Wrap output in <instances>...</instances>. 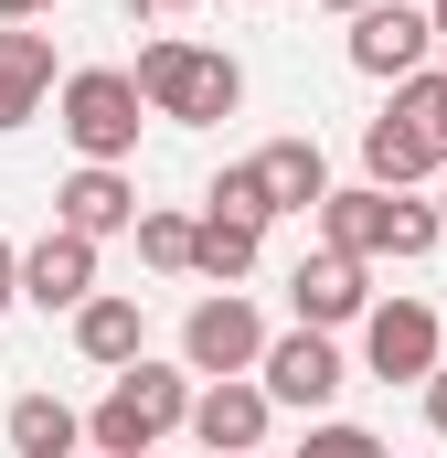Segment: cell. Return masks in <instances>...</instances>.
<instances>
[{
  "label": "cell",
  "mask_w": 447,
  "mask_h": 458,
  "mask_svg": "<svg viewBox=\"0 0 447 458\" xmlns=\"http://www.w3.org/2000/svg\"><path fill=\"white\" fill-rule=\"evenodd\" d=\"M139 97H149V117H181V128H214V117L245 107V64L234 54H214V43H181V32H160V43H139Z\"/></svg>",
  "instance_id": "1"
},
{
  "label": "cell",
  "mask_w": 447,
  "mask_h": 458,
  "mask_svg": "<svg viewBox=\"0 0 447 458\" xmlns=\"http://www.w3.org/2000/svg\"><path fill=\"white\" fill-rule=\"evenodd\" d=\"M309 214H320V234L351 245V256H426V245L447 234L437 203H416L405 182H351V192H320Z\"/></svg>",
  "instance_id": "2"
},
{
  "label": "cell",
  "mask_w": 447,
  "mask_h": 458,
  "mask_svg": "<svg viewBox=\"0 0 447 458\" xmlns=\"http://www.w3.org/2000/svg\"><path fill=\"white\" fill-rule=\"evenodd\" d=\"M181 405H192V362H181V373H160V362L139 352V362H117V384L97 394L86 437H97L107 458H139V448H160V437L181 427Z\"/></svg>",
  "instance_id": "3"
},
{
  "label": "cell",
  "mask_w": 447,
  "mask_h": 458,
  "mask_svg": "<svg viewBox=\"0 0 447 458\" xmlns=\"http://www.w3.org/2000/svg\"><path fill=\"white\" fill-rule=\"evenodd\" d=\"M54 107H64L75 160H128V149H139L149 97H139V75H128V64H75V75L54 86Z\"/></svg>",
  "instance_id": "4"
},
{
  "label": "cell",
  "mask_w": 447,
  "mask_h": 458,
  "mask_svg": "<svg viewBox=\"0 0 447 458\" xmlns=\"http://www.w3.org/2000/svg\"><path fill=\"white\" fill-rule=\"evenodd\" d=\"M256 384H266V405H299V416H320L341 384H351V362H341L331 331H309V320H299V331H277V342L256 352Z\"/></svg>",
  "instance_id": "5"
},
{
  "label": "cell",
  "mask_w": 447,
  "mask_h": 458,
  "mask_svg": "<svg viewBox=\"0 0 447 458\" xmlns=\"http://www.w3.org/2000/svg\"><path fill=\"white\" fill-rule=\"evenodd\" d=\"M351 21V75H416L426 54H437V21H426V0H362V11H341Z\"/></svg>",
  "instance_id": "6"
},
{
  "label": "cell",
  "mask_w": 447,
  "mask_h": 458,
  "mask_svg": "<svg viewBox=\"0 0 447 458\" xmlns=\"http://www.w3.org/2000/svg\"><path fill=\"white\" fill-rule=\"evenodd\" d=\"M437 352H447V331H437V310H426V299H362V373L416 384Z\"/></svg>",
  "instance_id": "7"
},
{
  "label": "cell",
  "mask_w": 447,
  "mask_h": 458,
  "mask_svg": "<svg viewBox=\"0 0 447 458\" xmlns=\"http://www.w3.org/2000/svg\"><path fill=\"white\" fill-rule=\"evenodd\" d=\"M181 427H192L214 458H245V448H266L277 405H266V384H256V373H203V394L181 405Z\"/></svg>",
  "instance_id": "8"
},
{
  "label": "cell",
  "mask_w": 447,
  "mask_h": 458,
  "mask_svg": "<svg viewBox=\"0 0 447 458\" xmlns=\"http://www.w3.org/2000/svg\"><path fill=\"white\" fill-rule=\"evenodd\" d=\"M362 299H373V256H351L331 234H320V256H299V277H288V310H299L309 331H351Z\"/></svg>",
  "instance_id": "9"
},
{
  "label": "cell",
  "mask_w": 447,
  "mask_h": 458,
  "mask_svg": "<svg viewBox=\"0 0 447 458\" xmlns=\"http://www.w3.org/2000/svg\"><path fill=\"white\" fill-rule=\"evenodd\" d=\"M256 352H266V320H256L234 288L181 310V362H192V373H256Z\"/></svg>",
  "instance_id": "10"
},
{
  "label": "cell",
  "mask_w": 447,
  "mask_h": 458,
  "mask_svg": "<svg viewBox=\"0 0 447 458\" xmlns=\"http://www.w3.org/2000/svg\"><path fill=\"white\" fill-rule=\"evenodd\" d=\"M86 288H97V234L54 225L43 245H21V299H32V310H75Z\"/></svg>",
  "instance_id": "11"
},
{
  "label": "cell",
  "mask_w": 447,
  "mask_h": 458,
  "mask_svg": "<svg viewBox=\"0 0 447 458\" xmlns=\"http://www.w3.org/2000/svg\"><path fill=\"white\" fill-rule=\"evenodd\" d=\"M128 214H139V182H128L117 160H86V171H75V182L54 192V225L97 234V245H107V234H128Z\"/></svg>",
  "instance_id": "12"
},
{
  "label": "cell",
  "mask_w": 447,
  "mask_h": 458,
  "mask_svg": "<svg viewBox=\"0 0 447 458\" xmlns=\"http://www.w3.org/2000/svg\"><path fill=\"white\" fill-rule=\"evenodd\" d=\"M245 171H256V192H266V225H277V214H309V203L331 192V160H320V139H266Z\"/></svg>",
  "instance_id": "13"
},
{
  "label": "cell",
  "mask_w": 447,
  "mask_h": 458,
  "mask_svg": "<svg viewBox=\"0 0 447 458\" xmlns=\"http://www.w3.org/2000/svg\"><path fill=\"white\" fill-rule=\"evenodd\" d=\"M43 97H54V32H32V21H0V128L43 117Z\"/></svg>",
  "instance_id": "14"
},
{
  "label": "cell",
  "mask_w": 447,
  "mask_h": 458,
  "mask_svg": "<svg viewBox=\"0 0 447 458\" xmlns=\"http://www.w3.org/2000/svg\"><path fill=\"white\" fill-rule=\"evenodd\" d=\"M75 352H86L97 373L139 362V352H149V320H139V299H117V288H86V299H75Z\"/></svg>",
  "instance_id": "15"
},
{
  "label": "cell",
  "mask_w": 447,
  "mask_h": 458,
  "mask_svg": "<svg viewBox=\"0 0 447 458\" xmlns=\"http://www.w3.org/2000/svg\"><path fill=\"white\" fill-rule=\"evenodd\" d=\"M256 245H266V225H245V214H192V277H214V288H245L256 277Z\"/></svg>",
  "instance_id": "16"
},
{
  "label": "cell",
  "mask_w": 447,
  "mask_h": 458,
  "mask_svg": "<svg viewBox=\"0 0 447 458\" xmlns=\"http://www.w3.org/2000/svg\"><path fill=\"white\" fill-rule=\"evenodd\" d=\"M362 171H373V182H426V171H437V149H426V139H416L405 117L384 107L373 128H362Z\"/></svg>",
  "instance_id": "17"
},
{
  "label": "cell",
  "mask_w": 447,
  "mask_h": 458,
  "mask_svg": "<svg viewBox=\"0 0 447 458\" xmlns=\"http://www.w3.org/2000/svg\"><path fill=\"white\" fill-rule=\"evenodd\" d=\"M75 437H86V416H75L64 394H21V405H11V448L21 458H64Z\"/></svg>",
  "instance_id": "18"
},
{
  "label": "cell",
  "mask_w": 447,
  "mask_h": 458,
  "mask_svg": "<svg viewBox=\"0 0 447 458\" xmlns=\"http://www.w3.org/2000/svg\"><path fill=\"white\" fill-rule=\"evenodd\" d=\"M394 117L437 149V171H447V64H416V75H394Z\"/></svg>",
  "instance_id": "19"
},
{
  "label": "cell",
  "mask_w": 447,
  "mask_h": 458,
  "mask_svg": "<svg viewBox=\"0 0 447 458\" xmlns=\"http://www.w3.org/2000/svg\"><path fill=\"white\" fill-rule=\"evenodd\" d=\"M128 234L160 277H192V214H128Z\"/></svg>",
  "instance_id": "20"
},
{
  "label": "cell",
  "mask_w": 447,
  "mask_h": 458,
  "mask_svg": "<svg viewBox=\"0 0 447 458\" xmlns=\"http://www.w3.org/2000/svg\"><path fill=\"white\" fill-rule=\"evenodd\" d=\"M203 203H214V214H245V225H266V192H256V171H245V160L224 171V182L203 192Z\"/></svg>",
  "instance_id": "21"
},
{
  "label": "cell",
  "mask_w": 447,
  "mask_h": 458,
  "mask_svg": "<svg viewBox=\"0 0 447 458\" xmlns=\"http://www.w3.org/2000/svg\"><path fill=\"white\" fill-rule=\"evenodd\" d=\"M309 458H373V427H341V416H320V427H309Z\"/></svg>",
  "instance_id": "22"
},
{
  "label": "cell",
  "mask_w": 447,
  "mask_h": 458,
  "mask_svg": "<svg viewBox=\"0 0 447 458\" xmlns=\"http://www.w3.org/2000/svg\"><path fill=\"white\" fill-rule=\"evenodd\" d=\"M416 384H426V427H437V437H447V352H437V362H426V373H416Z\"/></svg>",
  "instance_id": "23"
},
{
  "label": "cell",
  "mask_w": 447,
  "mask_h": 458,
  "mask_svg": "<svg viewBox=\"0 0 447 458\" xmlns=\"http://www.w3.org/2000/svg\"><path fill=\"white\" fill-rule=\"evenodd\" d=\"M11 299H21V245L0 234V310H11Z\"/></svg>",
  "instance_id": "24"
},
{
  "label": "cell",
  "mask_w": 447,
  "mask_h": 458,
  "mask_svg": "<svg viewBox=\"0 0 447 458\" xmlns=\"http://www.w3.org/2000/svg\"><path fill=\"white\" fill-rule=\"evenodd\" d=\"M43 11H54V0H0V21H43Z\"/></svg>",
  "instance_id": "25"
},
{
  "label": "cell",
  "mask_w": 447,
  "mask_h": 458,
  "mask_svg": "<svg viewBox=\"0 0 447 458\" xmlns=\"http://www.w3.org/2000/svg\"><path fill=\"white\" fill-rule=\"evenodd\" d=\"M426 21H437V43H447V0H426Z\"/></svg>",
  "instance_id": "26"
},
{
  "label": "cell",
  "mask_w": 447,
  "mask_h": 458,
  "mask_svg": "<svg viewBox=\"0 0 447 458\" xmlns=\"http://www.w3.org/2000/svg\"><path fill=\"white\" fill-rule=\"evenodd\" d=\"M437 225H447V171H437Z\"/></svg>",
  "instance_id": "27"
},
{
  "label": "cell",
  "mask_w": 447,
  "mask_h": 458,
  "mask_svg": "<svg viewBox=\"0 0 447 458\" xmlns=\"http://www.w3.org/2000/svg\"><path fill=\"white\" fill-rule=\"evenodd\" d=\"M149 11H192V0H149Z\"/></svg>",
  "instance_id": "28"
},
{
  "label": "cell",
  "mask_w": 447,
  "mask_h": 458,
  "mask_svg": "<svg viewBox=\"0 0 447 458\" xmlns=\"http://www.w3.org/2000/svg\"><path fill=\"white\" fill-rule=\"evenodd\" d=\"M320 11H362V0H320Z\"/></svg>",
  "instance_id": "29"
}]
</instances>
